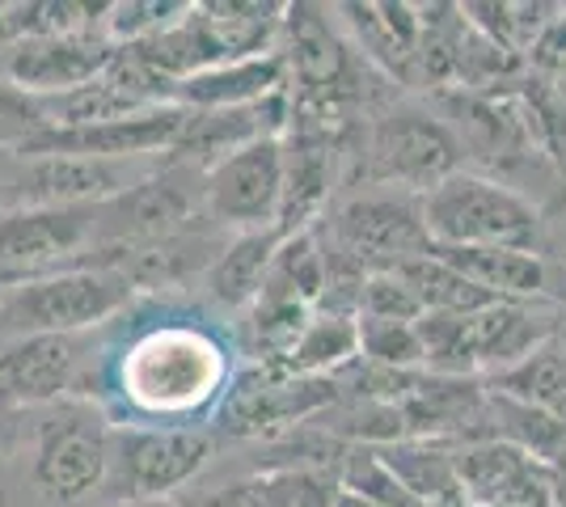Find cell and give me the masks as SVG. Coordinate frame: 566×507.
<instances>
[{
	"label": "cell",
	"instance_id": "cell-1",
	"mask_svg": "<svg viewBox=\"0 0 566 507\" xmlns=\"http://www.w3.org/2000/svg\"><path fill=\"white\" fill-rule=\"evenodd\" d=\"M423 224L431 245L444 250H533L537 208L482 173H452L423 194Z\"/></svg>",
	"mask_w": 566,
	"mask_h": 507
},
{
	"label": "cell",
	"instance_id": "cell-2",
	"mask_svg": "<svg viewBox=\"0 0 566 507\" xmlns=\"http://www.w3.org/2000/svg\"><path fill=\"white\" fill-rule=\"evenodd\" d=\"M224 385L220 347L199 330H153L123 360V398L153 419H178L212 402Z\"/></svg>",
	"mask_w": 566,
	"mask_h": 507
},
{
	"label": "cell",
	"instance_id": "cell-3",
	"mask_svg": "<svg viewBox=\"0 0 566 507\" xmlns=\"http://www.w3.org/2000/svg\"><path fill=\"white\" fill-rule=\"evenodd\" d=\"M132 284L118 266L81 263L25 279L0 300L9 335H81L115 317L132 300Z\"/></svg>",
	"mask_w": 566,
	"mask_h": 507
},
{
	"label": "cell",
	"instance_id": "cell-4",
	"mask_svg": "<svg viewBox=\"0 0 566 507\" xmlns=\"http://www.w3.org/2000/svg\"><path fill=\"white\" fill-rule=\"evenodd\" d=\"M331 245L364 271H394L431 254L423 224V199L406 191H364L347 199L331 220Z\"/></svg>",
	"mask_w": 566,
	"mask_h": 507
},
{
	"label": "cell",
	"instance_id": "cell-5",
	"mask_svg": "<svg viewBox=\"0 0 566 507\" xmlns=\"http://www.w3.org/2000/svg\"><path fill=\"white\" fill-rule=\"evenodd\" d=\"M461 173V140L440 119L427 115H389L368 136V178L373 187L406 191L423 199L440 182Z\"/></svg>",
	"mask_w": 566,
	"mask_h": 507
},
{
	"label": "cell",
	"instance_id": "cell-6",
	"mask_svg": "<svg viewBox=\"0 0 566 507\" xmlns=\"http://www.w3.org/2000/svg\"><path fill=\"white\" fill-rule=\"evenodd\" d=\"M283 136L245 145L203 173V216L237 233H280Z\"/></svg>",
	"mask_w": 566,
	"mask_h": 507
},
{
	"label": "cell",
	"instance_id": "cell-7",
	"mask_svg": "<svg viewBox=\"0 0 566 507\" xmlns=\"http://www.w3.org/2000/svg\"><path fill=\"white\" fill-rule=\"evenodd\" d=\"M111 457H115V432L106 427V419L85 406H72L48 419V427L39 432L34 478L43 486V495L60 504H76L106 483Z\"/></svg>",
	"mask_w": 566,
	"mask_h": 507
},
{
	"label": "cell",
	"instance_id": "cell-8",
	"mask_svg": "<svg viewBox=\"0 0 566 507\" xmlns=\"http://www.w3.org/2000/svg\"><path fill=\"white\" fill-rule=\"evenodd\" d=\"M97 245L94 208H4L0 212V271L39 279L64 266H81V254Z\"/></svg>",
	"mask_w": 566,
	"mask_h": 507
},
{
	"label": "cell",
	"instance_id": "cell-9",
	"mask_svg": "<svg viewBox=\"0 0 566 507\" xmlns=\"http://www.w3.org/2000/svg\"><path fill=\"white\" fill-rule=\"evenodd\" d=\"M212 457V435L203 427H127L115 432L111 469L132 499H161L187 486Z\"/></svg>",
	"mask_w": 566,
	"mask_h": 507
},
{
	"label": "cell",
	"instance_id": "cell-10",
	"mask_svg": "<svg viewBox=\"0 0 566 507\" xmlns=\"http://www.w3.org/2000/svg\"><path fill=\"white\" fill-rule=\"evenodd\" d=\"M144 169L132 161H97V157H30L13 178L18 191L9 194V208H102L132 191Z\"/></svg>",
	"mask_w": 566,
	"mask_h": 507
},
{
	"label": "cell",
	"instance_id": "cell-11",
	"mask_svg": "<svg viewBox=\"0 0 566 507\" xmlns=\"http://www.w3.org/2000/svg\"><path fill=\"white\" fill-rule=\"evenodd\" d=\"M106 39H55V34H34L22 43L0 47V81H9L25 97H51L76 89L85 81L106 73L115 60Z\"/></svg>",
	"mask_w": 566,
	"mask_h": 507
},
{
	"label": "cell",
	"instance_id": "cell-12",
	"mask_svg": "<svg viewBox=\"0 0 566 507\" xmlns=\"http://www.w3.org/2000/svg\"><path fill=\"white\" fill-rule=\"evenodd\" d=\"M457 483L470 507H549V465L495 435L457 453Z\"/></svg>",
	"mask_w": 566,
	"mask_h": 507
},
{
	"label": "cell",
	"instance_id": "cell-13",
	"mask_svg": "<svg viewBox=\"0 0 566 507\" xmlns=\"http://www.w3.org/2000/svg\"><path fill=\"white\" fill-rule=\"evenodd\" d=\"M81 372V335H22L0 356V398L43 406L60 402Z\"/></svg>",
	"mask_w": 566,
	"mask_h": 507
},
{
	"label": "cell",
	"instance_id": "cell-14",
	"mask_svg": "<svg viewBox=\"0 0 566 507\" xmlns=\"http://www.w3.org/2000/svg\"><path fill=\"white\" fill-rule=\"evenodd\" d=\"M334 187V145L326 131L305 127L283 136V203H280V237L305 233L322 216Z\"/></svg>",
	"mask_w": 566,
	"mask_h": 507
},
{
	"label": "cell",
	"instance_id": "cell-15",
	"mask_svg": "<svg viewBox=\"0 0 566 507\" xmlns=\"http://www.w3.org/2000/svg\"><path fill=\"white\" fill-rule=\"evenodd\" d=\"M287 64L283 55H259V60H237V64H220L199 76H187L174 85V106L178 110H241V106H259L266 97L283 94L287 85Z\"/></svg>",
	"mask_w": 566,
	"mask_h": 507
},
{
	"label": "cell",
	"instance_id": "cell-16",
	"mask_svg": "<svg viewBox=\"0 0 566 507\" xmlns=\"http://www.w3.org/2000/svg\"><path fill=\"white\" fill-rule=\"evenodd\" d=\"M275 245L280 233L262 229V233H237L233 242H224V250L212 258V266L203 271V292L208 300H216L220 309H254L266 275L275 263Z\"/></svg>",
	"mask_w": 566,
	"mask_h": 507
},
{
	"label": "cell",
	"instance_id": "cell-17",
	"mask_svg": "<svg viewBox=\"0 0 566 507\" xmlns=\"http://www.w3.org/2000/svg\"><path fill=\"white\" fill-rule=\"evenodd\" d=\"M199 18L208 25L212 43L220 47L224 64L259 60L280 51V30L287 4H262V0H212L199 4Z\"/></svg>",
	"mask_w": 566,
	"mask_h": 507
},
{
	"label": "cell",
	"instance_id": "cell-18",
	"mask_svg": "<svg viewBox=\"0 0 566 507\" xmlns=\"http://www.w3.org/2000/svg\"><path fill=\"white\" fill-rule=\"evenodd\" d=\"M347 25L359 34V51L394 76H406L423 43V9L415 4H343Z\"/></svg>",
	"mask_w": 566,
	"mask_h": 507
},
{
	"label": "cell",
	"instance_id": "cell-19",
	"mask_svg": "<svg viewBox=\"0 0 566 507\" xmlns=\"http://www.w3.org/2000/svg\"><path fill=\"white\" fill-rule=\"evenodd\" d=\"M431 254H440L444 263L457 266L470 284H478L495 300L528 305L549 284L545 263L533 250H444V245H431Z\"/></svg>",
	"mask_w": 566,
	"mask_h": 507
},
{
	"label": "cell",
	"instance_id": "cell-20",
	"mask_svg": "<svg viewBox=\"0 0 566 507\" xmlns=\"http://www.w3.org/2000/svg\"><path fill=\"white\" fill-rule=\"evenodd\" d=\"M355 356H359V317L313 314L301 342L283 360V372H292L296 381H322L326 372L352 363Z\"/></svg>",
	"mask_w": 566,
	"mask_h": 507
},
{
	"label": "cell",
	"instance_id": "cell-21",
	"mask_svg": "<svg viewBox=\"0 0 566 507\" xmlns=\"http://www.w3.org/2000/svg\"><path fill=\"white\" fill-rule=\"evenodd\" d=\"M401 279L410 284V292L419 296L423 314H478L486 305H495V296L470 284L457 266H449L440 254H423V258H410V263L394 266Z\"/></svg>",
	"mask_w": 566,
	"mask_h": 507
},
{
	"label": "cell",
	"instance_id": "cell-22",
	"mask_svg": "<svg viewBox=\"0 0 566 507\" xmlns=\"http://www.w3.org/2000/svg\"><path fill=\"white\" fill-rule=\"evenodd\" d=\"M495 389L507 393V398H516V402H524V406H537L549 419L566 423V351L545 342L533 356L512 363L507 372H499Z\"/></svg>",
	"mask_w": 566,
	"mask_h": 507
},
{
	"label": "cell",
	"instance_id": "cell-23",
	"mask_svg": "<svg viewBox=\"0 0 566 507\" xmlns=\"http://www.w3.org/2000/svg\"><path fill=\"white\" fill-rule=\"evenodd\" d=\"M338 490L373 507H419L415 495L398 483V474L385 465L380 448H352L343 461V474H338Z\"/></svg>",
	"mask_w": 566,
	"mask_h": 507
},
{
	"label": "cell",
	"instance_id": "cell-24",
	"mask_svg": "<svg viewBox=\"0 0 566 507\" xmlns=\"http://www.w3.org/2000/svg\"><path fill=\"white\" fill-rule=\"evenodd\" d=\"M359 356L380 372H415L423 368V342H419L415 321L359 317Z\"/></svg>",
	"mask_w": 566,
	"mask_h": 507
},
{
	"label": "cell",
	"instance_id": "cell-25",
	"mask_svg": "<svg viewBox=\"0 0 566 507\" xmlns=\"http://www.w3.org/2000/svg\"><path fill=\"white\" fill-rule=\"evenodd\" d=\"M355 317H377V321H419L423 305L410 292V284L398 271H368L364 288H359V314Z\"/></svg>",
	"mask_w": 566,
	"mask_h": 507
},
{
	"label": "cell",
	"instance_id": "cell-26",
	"mask_svg": "<svg viewBox=\"0 0 566 507\" xmlns=\"http://www.w3.org/2000/svg\"><path fill=\"white\" fill-rule=\"evenodd\" d=\"M39 131H43V123L34 115V102L18 94L9 81H0V145L22 152Z\"/></svg>",
	"mask_w": 566,
	"mask_h": 507
},
{
	"label": "cell",
	"instance_id": "cell-27",
	"mask_svg": "<svg viewBox=\"0 0 566 507\" xmlns=\"http://www.w3.org/2000/svg\"><path fill=\"white\" fill-rule=\"evenodd\" d=\"M528 60L545 68V73H566V4H558V13L549 18V25L542 30V39L533 43Z\"/></svg>",
	"mask_w": 566,
	"mask_h": 507
},
{
	"label": "cell",
	"instance_id": "cell-28",
	"mask_svg": "<svg viewBox=\"0 0 566 507\" xmlns=\"http://www.w3.org/2000/svg\"><path fill=\"white\" fill-rule=\"evenodd\" d=\"M18 284H22V279H18V275H9V271H0V300H4V296H9V292L18 288Z\"/></svg>",
	"mask_w": 566,
	"mask_h": 507
},
{
	"label": "cell",
	"instance_id": "cell-29",
	"mask_svg": "<svg viewBox=\"0 0 566 507\" xmlns=\"http://www.w3.org/2000/svg\"><path fill=\"white\" fill-rule=\"evenodd\" d=\"M9 342H13V335H9V326H4V317H0V356H4Z\"/></svg>",
	"mask_w": 566,
	"mask_h": 507
},
{
	"label": "cell",
	"instance_id": "cell-30",
	"mask_svg": "<svg viewBox=\"0 0 566 507\" xmlns=\"http://www.w3.org/2000/svg\"><path fill=\"white\" fill-rule=\"evenodd\" d=\"M558 97H563V106H566V73L558 76Z\"/></svg>",
	"mask_w": 566,
	"mask_h": 507
}]
</instances>
